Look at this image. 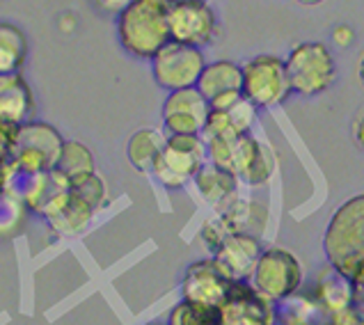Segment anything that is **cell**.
<instances>
[{
	"mask_svg": "<svg viewBox=\"0 0 364 325\" xmlns=\"http://www.w3.org/2000/svg\"><path fill=\"white\" fill-rule=\"evenodd\" d=\"M95 208H92L85 199H80L76 193H71V188L67 193H62L53 204H50L44 218L48 227L53 229L58 236H76L85 229L92 218H95Z\"/></svg>",
	"mask_w": 364,
	"mask_h": 325,
	"instance_id": "4fadbf2b",
	"label": "cell"
},
{
	"mask_svg": "<svg viewBox=\"0 0 364 325\" xmlns=\"http://www.w3.org/2000/svg\"><path fill=\"white\" fill-rule=\"evenodd\" d=\"M147 325H165V323H147Z\"/></svg>",
	"mask_w": 364,
	"mask_h": 325,
	"instance_id": "836d02e7",
	"label": "cell"
},
{
	"mask_svg": "<svg viewBox=\"0 0 364 325\" xmlns=\"http://www.w3.org/2000/svg\"><path fill=\"white\" fill-rule=\"evenodd\" d=\"M220 321H223L220 307L181 300L179 305L170 311L168 325H220Z\"/></svg>",
	"mask_w": 364,
	"mask_h": 325,
	"instance_id": "44dd1931",
	"label": "cell"
},
{
	"mask_svg": "<svg viewBox=\"0 0 364 325\" xmlns=\"http://www.w3.org/2000/svg\"><path fill=\"white\" fill-rule=\"evenodd\" d=\"M28 213L30 208L26 206L23 199L9 191H3V195H0V238L18 234Z\"/></svg>",
	"mask_w": 364,
	"mask_h": 325,
	"instance_id": "7402d4cb",
	"label": "cell"
},
{
	"mask_svg": "<svg viewBox=\"0 0 364 325\" xmlns=\"http://www.w3.org/2000/svg\"><path fill=\"white\" fill-rule=\"evenodd\" d=\"M358 80H360V85L364 87V53L360 55V62H358Z\"/></svg>",
	"mask_w": 364,
	"mask_h": 325,
	"instance_id": "1f68e13d",
	"label": "cell"
},
{
	"mask_svg": "<svg viewBox=\"0 0 364 325\" xmlns=\"http://www.w3.org/2000/svg\"><path fill=\"white\" fill-rule=\"evenodd\" d=\"M350 279L355 282V287H358V291H364V261L362 264L350 272Z\"/></svg>",
	"mask_w": 364,
	"mask_h": 325,
	"instance_id": "4dcf8cb0",
	"label": "cell"
},
{
	"mask_svg": "<svg viewBox=\"0 0 364 325\" xmlns=\"http://www.w3.org/2000/svg\"><path fill=\"white\" fill-rule=\"evenodd\" d=\"M95 7L103 14H110V16H119L124 9H127L133 0H92Z\"/></svg>",
	"mask_w": 364,
	"mask_h": 325,
	"instance_id": "83f0119b",
	"label": "cell"
},
{
	"mask_svg": "<svg viewBox=\"0 0 364 325\" xmlns=\"http://www.w3.org/2000/svg\"><path fill=\"white\" fill-rule=\"evenodd\" d=\"M275 167H277V159H275V154L273 149H270L268 144H259V149L255 154V159L252 163L247 165V170L243 172L241 176V181L250 188H259V186H266L270 181V176H273L275 172Z\"/></svg>",
	"mask_w": 364,
	"mask_h": 325,
	"instance_id": "cb8c5ba5",
	"label": "cell"
},
{
	"mask_svg": "<svg viewBox=\"0 0 364 325\" xmlns=\"http://www.w3.org/2000/svg\"><path fill=\"white\" fill-rule=\"evenodd\" d=\"M243 94L259 110L284 103L294 94L284 58L264 53L247 60L243 65Z\"/></svg>",
	"mask_w": 364,
	"mask_h": 325,
	"instance_id": "52a82bcc",
	"label": "cell"
},
{
	"mask_svg": "<svg viewBox=\"0 0 364 325\" xmlns=\"http://www.w3.org/2000/svg\"><path fill=\"white\" fill-rule=\"evenodd\" d=\"M296 3L305 5V7H318V5H323L326 0H296Z\"/></svg>",
	"mask_w": 364,
	"mask_h": 325,
	"instance_id": "d6a6232c",
	"label": "cell"
},
{
	"mask_svg": "<svg viewBox=\"0 0 364 325\" xmlns=\"http://www.w3.org/2000/svg\"><path fill=\"white\" fill-rule=\"evenodd\" d=\"M197 90H200L206 99H215L225 92L243 90V67L236 65L232 60H215L204 67L200 80H197Z\"/></svg>",
	"mask_w": 364,
	"mask_h": 325,
	"instance_id": "e0dca14e",
	"label": "cell"
},
{
	"mask_svg": "<svg viewBox=\"0 0 364 325\" xmlns=\"http://www.w3.org/2000/svg\"><path fill=\"white\" fill-rule=\"evenodd\" d=\"M168 142V133L161 129H138L127 142V159L142 174H151L156 161Z\"/></svg>",
	"mask_w": 364,
	"mask_h": 325,
	"instance_id": "2e32d148",
	"label": "cell"
},
{
	"mask_svg": "<svg viewBox=\"0 0 364 325\" xmlns=\"http://www.w3.org/2000/svg\"><path fill=\"white\" fill-rule=\"evenodd\" d=\"M209 163L206 140L202 133H168V142L156 161L151 176L168 191L181 188Z\"/></svg>",
	"mask_w": 364,
	"mask_h": 325,
	"instance_id": "277c9868",
	"label": "cell"
},
{
	"mask_svg": "<svg viewBox=\"0 0 364 325\" xmlns=\"http://www.w3.org/2000/svg\"><path fill=\"white\" fill-rule=\"evenodd\" d=\"M195 188L197 193L204 197V202H209L211 206L223 204L227 197H232L234 193H238V183L241 179L230 172V170H223L213 163H204V167L200 172L195 174Z\"/></svg>",
	"mask_w": 364,
	"mask_h": 325,
	"instance_id": "ac0fdd59",
	"label": "cell"
},
{
	"mask_svg": "<svg viewBox=\"0 0 364 325\" xmlns=\"http://www.w3.org/2000/svg\"><path fill=\"white\" fill-rule=\"evenodd\" d=\"M170 39L191 46H209L218 35V16L202 0H170Z\"/></svg>",
	"mask_w": 364,
	"mask_h": 325,
	"instance_id": "9c48e42d",
	"label": "cell"
},
{
	"mask_svg": "<svg viewBox=\"0 0 364 325\" xmlns=\"http://www.w3.org/2000/svg\"><path fill=\"white\" fill-rule=\"evenodd\" d=\"M211 103L195 87L168 92L163 101V131L165 133H202L209 119Z\"/></svg>",
	"mask_w": 364,
	"mask_h": 325,
	"instance_id": "30bf717a",
	"label": "cell"
},
{
	"mask_svg": "<svg viewBox=\"0 0 364 325\" xmlns=\"http://www.w3.org/2000/svg\"><path fill=\"white\" fill-rule=\"evenodd\" d=\"M291 90L298 97H321L337 80V62L323 41H300L284 58Z\"/></svg>",
	"mask_w": 364,
	"mask_h": 325,
	"instance_id": "3957f363",
	"label": "cell"
},
{
	"mask_svg": "<svg viewBox=\"0 0 364 325\" xmlns=\"http://www.w3.org/2000/svg\"><path fill=\"white\" fill-rule=\"evenodd\" d=\"M71 193H76L80 199H85V202L99 211V208L108 206V199H110V193H108V183L106 179L95 170V172H87V174H80L76 179H71Z\"/></svg>",
	"mask_w": 364,
	"mask_h": 325,
	"instance_id": "603a6c76",
	"label": "cell"
},
{
	"mask_svg": "<svg viewBox=\"0 0 364 325\" xmlns=\"http://www.w3.org/2000/svg\"><path fill=\"white\" fill-rule=\"evenodd\" d=\"M234 282L218 268V264L211 259H200L188 266L186 277L181 282L183 300L202 302V305L223 307L230 298Z\"/></svg>",
	"mask_w": 364,
	"mask_h": 325,
	"instance_id": "8fae6325",
	"label": "cell"
},
{
	"mask_svg": "<svg viewBox=\"0 0 364 325\" xmlns=\"http://www.w3.org/2000/svg\"><path fill=\"white\" fill-rule=\"evenodd\" d=\"M225 112H227V117H230L232 127L236 129V133H250L255 124H257V112H259V108L243 94V97L238 99L234 106L227 108Z\"/></svg>",
	"mask_w": 364,
	"mask_h": 325,
	"instance_id": "d4e9b609",
	"label": "cell"
},
{
	"mask_svg": "<svg viewBox=\"0 0 364 325\" xmlns=\"http://www.w3.org/2000/svg\"><path fill=\"white\" fill-rule=\"evenodd\" d=\"M241 97H243V90H234V92H225V94H220V97L211 99L209 103H211L213 110H227L230 106H234Z\"/></svg>",
	"mask_w": 364,
	"mask_h": 325,
	"instance_id": "f1b7e54d",
	"label": "cell"
},
{
	"mask_svg": "<svg viewBox=\"0 0 364 325\" xmlns=\"http://www.w3.org/2000/svg\"><path fill=\"white\" fill-rule=\"evenodd\" d=\"M151 76L156 85L165 92L195 87L204 67L209 65L204 48L181 44V41H168L151 60Z\"/></svg>",
	"mask_w": 364,
	"mask_h": 325,
	"instance_id": "ba28073f",
	"label": "cell"
},
{
	"mask_svg": "<svg viewBox=\"0 0 364 325\" xmlns=\"http://www.w3.org/2000/svg\"><path fill=\"white\" fill-rule=\"evenodd\" d=\"M264 247L259 236L236 232L223 240V245L215 250L213 261L232 282H250Z\"/></svg>",
	"mask_w": 364,
	"mask_h": 325,
	"instance_id": "7c38bea8",
	"label": "cell"
},
{
	"mask_svg": "<svg viewBox=\"0 0 364 325\" xmlns=\"http://www.w3.org/2000/svg\"><path fill=\"white\" fill-rule=\"evenodd\" d=\"M35 114V97L33 90L16 73H0V122L26 124Z\"/></svg>",
	"mask_w": 364,
	"mask_h": 325,
	"instance_id": "9a60e30c",
	"label": "cell"
},
{
	"mask_svg": "<svg viewBox=\"0 0 364 325\" xmlns=\"http://www.w3.org/2000/svg\"><path fill=\"white\" fill-rule=\"evenodd\" d=\"M353 138H355L358 146L364 151V112H360L355 122H353Z\"/></svg>",
	"mask_w": 364,
	"mask_h": 325,
	"instance_id": "f546056e",
	"label": "cell"
},
{
	"mask_svg": "<svg viewBox=\"0 0 364 325\" xmlns=\"http://www.w3.org/2000/svg\"><path fill=\"white\" fill-rule=\"evenodd\" d=\"M55 170H60L67 179H76L80 174L95 172L97 163H95V154L90 151L87 144H82L78 140H65L60 151V159L55 163Z\"/></svg>",
	"mask_w": 364,
	"mask_h": 325,
	"instance_id": "ffe728a7",
	"label": "cell"
},
{
	"mask_svg": "<svg viewBox=\"0 0 364 325\" xmlns=\"http://www.w3.org/2000/svg\"><path fill=\"white\" fill-rule=\"evenodd\" d=\"M303 264L294 252L284 247H268L259 257L250 284L268 302H282L296 296V291L303 284Z\"/></svg>",
	"mask_w": 364,
	"mask_h": 325,
	"instance_id": "5b68a950",
	"label": "cell"
},
{
	"mask_svg": "<svg viewBox=\"0 0 364 325\" xmlns=\"http://www.w3.org/2000/svg\"><path fill=\"white\" fill-rule=\"evenodd\" d=\"M65 138L46 122L30 119L21 124L12 142V163L23 174H39L53 170Z\"/></svg>",
	"mask_w": 364,
	"mask_h": 325,
	"instance_id": "8992f818",
	"label": "cell"
},
{
	"mask_svg": "<svg viewBox=\"0 0 364 325\" xmlns=\"http://www.w3.org/2000/svg\"><path fill=\"white\" fill-rule=\"evenodd\" d=\"M170 0H133L117 16V39L131 58L151 60L170 41Z\"/></svg>",
	"mask_w": 364,
	"mask_h": 325,
	"instance_id": "6da1fadb",
	"label": "cell"
},
{
	"mask_svg": "<svg viewBox=\"0 0 364 325\" xmlns=\"http://www.w3.org/2000/svg\"><path fill=\"white\" fill-rule=\"evenodd\" d=\"M314 296L326 311L339 314V311L350 309L353 302L358 300V287L344 270L328 264L316 277Z\"/></svg>",
	"mask_w": 364,
	"mask_h": 325,
	"instance_id": "5bb4252c",
	"label": "cell"
},
{
	"mask_svg": "<svg viewBox=\"0 0 364 325\" xmlns=\"http://www.w3.org/2000/svg\"><path fill=\"white\" fill-rule=\"evenodd\" d=\"M323 252L328 264L348 277L364 261V193L346 199L332 213L323 234Z\"/></svg>",
	"mask_w": 364,
	"mask_h": 325,
	"instance_id": "7a4b0ae2",
	"label": "cell"
},
{
	"mask_svg": "<svg viewBox=\"0 0 364 325\" xmlns=\"http://www.w3.org/2000/svg\"><path fill=\"white\" fill-rule=\"evenodd\" d=\"M353 41H355V30L346 23H339L332 28V44L339 46V48H348Z\"/></svg>",
	"mask_w": 364,
	"mask_h": 325,
	"instance_id": "4316f807",
	"label": "cell"
},
{
	"mask_svg": "<svg viewBox=\"0 0 364 325\" xmlns=\"http://www.w3.org/2000/svg\"><path fill=\"white\" fill-rule=\"evenodd\" d=\"M202 3H211V0H202Z\"/></svg>",
	"mask_w": 364,
	"mask_h": 325,
	"instance_id": "e575fe53",
	"label": "cell"
},
{
	"mask_svg": "<svg viewBox=\"0 0 364 325\" xmlns=\"http://www.w3.org/2000/svg\"><path fill=\"white\" fill-rule=\"evenodd\" d=\"M230 236V229L225 227V223L220 218H213L209 223H204L202 227V238H204V245L209 247L211 257L215 255V250L223 245V240Z\"/></svg>",
	"mask_w": 364,
	"mask_h": 325,
	"instance_id": "484cf974",
	"label": "cell"
},
{
	"mask_svg": "<svg viewBox=\"0 0 364 325\" xmlns=\"http://www.w3.org/2000/svg\"><path fill=\"white\" fill-rule=\"evenodd\" d=\"M28 58V39L23 30L0 21V73H16Z\"/></svg>",
	"mask_w": 364,
	"mask_h": 325,
	"instance_id": "d6986e66",
	"label": "cell"
}]
</instances>
